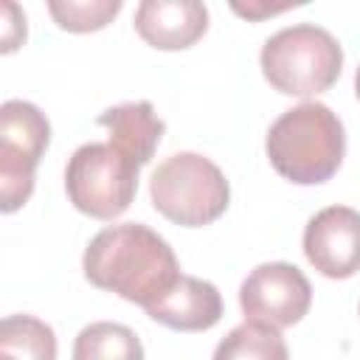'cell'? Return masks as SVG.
<instances>
[{
  "instance_id": "obj_1",
  "label": "cell",
  "mask_w": 360,
  "mask_h": 360,
  "mask_svg": "<svg viewBox=\"0 0 360 360\" xmlns=\"http://www.w3.org/2000/svg\"><path fill=\"white\" fill-rule=\"evenodd\" d=\"M82 267L93 287L115 292L143 309L163 298L183 276L169 242L141 222L98 231L84 250Z\"/></svg>"
},
{
  "instance_id": "obj_2",
  "label": "cell",
  "mask_w": 360,
  "mask_h": 360,
  "mask_svg": "<svg viewBox=\"0 0 360 360\" xmlns=\"http://www.w3.org/2000/svg\"><path fill=\"white\" fill-rule=\"evenodd\" d=\"M270 166L295 186L326 183L343 163L346 135L340 118L321 101H304L281 112L264 141Z\"/></svg>"
},
{
  "instance_id": "obj_3",
  "label": "cell",
  "mask_w": 360,
  "mask_h": 360,
  "mask_svg": "<svg viewBox=\"0 0 360 360\" xmlns=\"http://www.w3.org/2000/svg\"><path fill=\"white\" fill-rule=\"evenodd\" d=\"M262 73L273 90L309 98L329 90L343 68L340 42L321 25H290L262 45Z\"/></svg>"
},
{
  "instance_id": "obj_4",
  "label": "cell",
  "mask_w": 360,
  "mask_h": 360,
  "mask_svg": "<svg viewBox=\"0 0 360 360\" xmlns=\"http://www.w3.org/2000/svg\"><path fill=\"white\" fill-rule=\"evenodd\" d=\"M149 197L166 219L183 228H202L225 214L231 186L205 155L177 152L152 172Z\"/></svg>"
},
{
  "instance_id": "obj_5",
  "label": "cell",
  "mask_w": 360,
  "mask_h": 360,
  "mask_svg": "<svg viewBox=\"0 0 360 360\" xmlns=\"http://www.w3.org/2000/svg\"><path fill=\"white\" fill-rule=\"evenodd\" d=\"M138 169L112 143H84L70 155L65 169L68 200L93 219H115L135 200Z\"/></svg>"
},
{
  "instance_id": "obj_6",
  "label": "cell",
  "mask_w": 360,
  "mask_h": 360,
  "mask_svg": "<svg viewBox=\"0 0 360 360\" xmlns=\"http://www.w3.org/2000/svg\"><path fill=\"white\" fill-rule=\"evenodd\" d=\"M51 124L31 101L11 98L0 107V208L17 211L34 191V169L48 149Z\"/></svg>"
},
{
  "instance_id": "obj_7",
  "label": "cell",
  "mask_w": 360,
  "mask_h": 360,
  "mask_svg": "<svg viewBox=\"0 0 360 360\" xmlns=\"http://www.w3.org/2000/svg\"><path fill=\"white\" fill-rule=\"evenodd\" d=\"M312 304V287L307 276L287 262H264L253 267L239 287V307L245 321L287 329L298 323Z\"/></svg>"
},
{
  "instance_id": "obj_8",
  "label": "cell",
  "mask_w": 360,
  "mask_h": 360,
  "mask_svg": "<svg viewBox=\"0 0 360 360\" xmlns=\"http://www.w3.org/2000/svg\"><path fill=\"white\" fill-rule=\"evenodd\" d=\"M304 256L326 278H349L360 270V211L329 205L304 228Z\"/></svg>"
},
{
  "instance_id": "obj_9",
  "label": "cell",
  "mask_w": 360,
  "mask_h": 360,
  "mask_svg": "<svg viewBox=\"0 0 360 360\" xmlns=\"http://www.w3.org/2000/svg\"><path fill=\"white\" fill-rule=\"evenodd\" d=\"M208 28V8L200 0H143L135 8L138 37L158 51L191 48Z\"/></svg>"
},
{
  "instance_id": "obj_10",
  "label": "cell",
  "mask_w": 360,
  "mask_h": 360,
  "mask_svg": "<svg viewBox=\"0 0 360 360\" xmlns=\"http://www.w3.org/2000/svg\"><path fill=\"white\" fill-rule=\"evenodd\" d=\"M146 315L177 332H205L222 318V295L211 281L180 276L163 298L146 307Z\"/></svg>"
},
{
  "instance_id": "obj_11",
  "label": "cell",
  "mask_w": 360,
  "mask_h": 360,
  "mask_svg": "<svg viewBox=\"0 0 360 360\" xmlns=\"http://www.w3.org/2000/svg\"><path fill=\"white\" fill-rule=\"evenodd\" d=\"M98 127L107 129L110 143L124 152L135 166H146L166 132L163 118L149 101H127L98 115Z\"/></svg>"
},
{
  "instance_id": "obj_12",
  "label": "cell",
  "mask_w": 360,
  "mask_h": 360,
  "mask_svg": "<svg viewBox=\"0 0 360 360\" xmlns=\"http://www.w3.org/2000/svg\"><path fill=\"white\" fill-rule=\"evenodd\" d=\"M0 360H56L53 329L34 315H8L0 323Z\"/></svg>"
},
{
  "instance_id": "obj_13",
  "label": "cell",
  "mask_w": 360,
  "mask_h": 360,
  "mask_svg": "<svg viewBox=\"0 0 360 360\" xmlns=\"http://www.w3.org/2000/svg\"><path fill=\"white\" fill-rule=\"evenodd\" d=\"M73 360H143V346L129 326L96 321L76 335Z\"/></svg>"
},
{
  "instance_id": "obj_14",
  "label": "cell",
  "mask_w": 360,
  "mask_h": 360,
  "mask_svg": "<svg viewBox=\"0 0 360 360\" xmlns=\"http://www.w3.org/2000/svg\"><path fill=\"white\" fill-rule=\"evenodd\" d=\"M214 360H290V352L278 329L245 321L217 343Z\"/></svg>"
},
{
  "instance_id": "obj_15",
  "label": "cell",
  "mask_w": 360,
  "mask_h": 360,
  "mask_svg": "<svg viewBox=\"0 0 360 360\" xmlns=\"http://www.w3.org/2000/svg\"><path fill=\"white\" fill-rule=\"evenodd\" d=\"M48 11L59 28L87 34L104 28L121 11V0H51Z\"/></svg>"
},
{
  "instance_id": "obj_16",
  "label": "cell",
  "mask_w": 360,
  "mask_h": 360,
  "mask_svg": "<svg viewBox=\"0 0 360 360\" xmlns=\"http://www.w3.org/2000/svg\"><path fill=\"white\" fill-rule=\"evenodd\" d=\"M6 11V31H3V51H14L22 39H25V14L14 6V3H6L3 6Z\"/></svg>"
},
{
  "instance_id": "obj_17",
  "label": "cell",
  "mask_w": 360,
  "mask_h": 360,
  "mask_svg": "<svg viewBox=\"0 0 360 360\" xmlns=\"http://www.w3.org/2000/svg\"><path fill=\"white\" fill-rule=\"evenodd\" d=\"M354 93H357V98H360V68H357V76H354Z\"/></svg>"
}]
</instances>
